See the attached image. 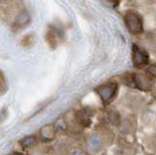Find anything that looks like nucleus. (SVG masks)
Segmentation results:
<instances>
[{
  "label": "nucleus",
  "mask_w": 156,
  "mask_h": 155,
  "mask_svg": "<svg viewBox=\"0 0 156 155\" xmlns=\"http://www.w3.org/2000/svg\"><path fill=\"white\" fill-rule=\"evenodd\" d=\"M35 143H36V138L35 136L32 135L26 136V137L20 140V144H21V146L23 149H30L35 145Z\"/></svg>",
  "instance_id": "12"
},
{
  "label": "nucleus",
  "mask_w": 156,
  "mask_h": 155,
  "mask_svg": "<svg viewBox=\"0 0 156 155\" xmlns=\"http://www.w3.org/2000/svg\"><path fill=\"white\" fill-rule=\"evenodd\" d=\"M56 130L54 128V125H46L40 130V139L43 140L44 143H48V142H52V140L55 139L56 137Z\"/></svg>",
  "instance_id": "11"
},
{
  "label": "nucleus",
  "mask_w": 156,
  "mask_h": 155,
  "mask_svg": "<svg viewBox=\"0 0 156 155\" xmlns=\"http://www.w3.org/2000/svg\"><path fill=\"white\" fill-rule=\"evenodd\" d=\"M30 21H31V17L29 15V13L26 9H23V10L20 12L16 16V18H15L14 25L19 28H23L24 26H28Z\"/></svg>",
  "instance_id": "10"
},
{
  "label": "nucleus",
  "mask_w": 156,
  "mask_h": 155,
  "mask_svg": "<svg viewBox=\"0 0 156 155\" xmlns=\"http://www.w3.org/2000/svg\"><path fill=\"white\" fill-rule=\"evenodd\" d=\"M36 41V36L35 34H33V33H29V34L24 36L22 41H21V44L23 47L24 48H29L34 45V43Z\"/></svg>",
  "instance_id": "13"
},
{
  "label": "nucleus",
  "mask_w": 156,
  "mask_h": 155,
  "mask_svg": "<svg viewBox=\"0 0 156 155\" xmlns=\"http://www.w3.org/2000/svg\"><path fill=\"white\" fill-rule=\"evenodd\" d=\"M132 64L136 69H146L150 65V56L147 50L134 43L132 46Z\"/></svg>",
  "instance_id": "3"
},
{
  "label": "nucleus",
  "mask_w": 156,
  "mask_h": 155,
  "mask_svg": "<svg viewBox=\"0 0 156 155\" xmlns=\"http://www.w3.org/2000/svg\"><path fill=\"white\" fill-rule=\"evenodd\" d=\"M108 1H111V2H113V3H116V2L120 1V0H108Z\"/></svg>",
  "instance_id": "19"
},
{
  "label": "nucleus",
  "mask_w": 156,
  "mask_h": 155,
  "mask_svg": "<svg viewBox=\"0 0 156 155\" xmlns=\"http://www.w3.org/2000/svg\"><path fill=\"white\" fill-rule=\"evenodd\" d=\"M106 120L109 123L111 127L118 129L119 126L123 119V115L116 107H113L112 105L106 107Z\"/></svg>",
  "instance_id": "7"
},
{
  "label": "nucleus",
  "mask_w": 156,
  "mask_h": 155,
  "mask_svg": "<svg viewBox=\"0 0 156 155\" xmlns=\"http://www.w3.org/2000/svg\"><path fill=\"white\" fill-rule=\"evenodd\" d=\"M119 83L120 85L122 84L130 89L144 92V93H150L154 91L156 82L145 72L136 71L123 74L121 76Z\"/></svg>",
  "instance_id": "1"
},
{
  "label": "nucleus",
  "mask_w": 156,
  "mask_h": 155,
  "mask_svg": "<svg viewBox=\"0 0 156 155\" xmlns=\"http://www.w3.org/2000/svg\"><path fill=\"white\" fill-rule=\"evenodd\" d=\"M2 1H7V0H2Z\"/></svg>",
  "instance_id": "20"
},
{
  "label": "nucleus",
  "mask_w": 156,
  "mask_h": 155,
  "mask_svg": "<svg viewBox=\"0 0 156 155\" xmlns=\"http://www.w3.org/2000/svg\"><path fill=\"white\" fill-rule=\"evenodd\" d=\"M135 127L136 125L134 118L130 117V116H125L122 119V122L117 130L119 131L121 135H131L135 131Z\"/></svg>",
  "instance_id": "9"
},
{
  "label": "nucleus",
  "mask_w": 156,
  "mask_h": 155,
  "mask_svg": "<svg viewBox=\"0 0 156 155\" xmlns=\"http://www.w3.org/2000/svg\"><path fill=\"white\" fill-rule=\"evenodd\" d=\"M124 23L128 31L133 35H140L144 32V22L141 17L134 11H127L124 14Z\"/></svg>",
  "instance_id": "4"
},
{
  "label": "nucleus",
  "mask_w": 156,
  "mask_h": 155,
  "mask_svg": "<svg viewBox=\"0 0 156 155\" xmlns=\"http://www.w3.org/2000/svg\"><path fill=\"white\" fill-rule=\"evenodd\" d=\"M95 116V111L90 107H83L81 109H78L75 114L74 118L76 120V123L82 126L84 128H89L93 123V118Z\"/></svg>",
  "instance_id": "6"
},
{
  "label": "nucleus",
  "mask_w": 156,
  "mask_h": 155,
  "mask_svg": "<svg viewBox=\"0 0 156 155\" xmlns=\"http://www.w3.org/2000/svg\"><path fill=\"white\" fill-rule=\"evenodd\" d=\"M105 139L101 133H93L86 139V150L90 154H97L105 147Z\"/></svg>",
  "instance_id": "5"
},
{
  "label": "nucleus",
  "mask_w": 156,
  "mask_h": 155,
  "mask_svg": "<svg viewBox=\"0 0 156 155\" xmlns=\"http://www.w3.org/2000/svg\"><path fill=\"white\" fill-rule=\"evenodd\" d=\"M66 155H91V154L86 149H83L81 147H73L68 150Z\"/></svg>",
  "instance_id": "15"
},
{
  "label": "nucleus",
  "mask_w": 156,
  "mask_h": 155,
  "mask_svg": "<svg viewBox=\"0 0 156 155\" xmlns=\"http://www.w3.org/2000/svg\"><path fill=\"white\" fill-rule=\"evenodd\" d=\"M62 30H58V28L54 27V26H50L48 28V30L46 32V40L48 45L50 46L52 49H55V48L58 47V42H60L62 39Z\"/></svg>",
  "instance_id": "8"
},
{
  "label": "nucleus",
  "mask_w": 156,
  "mask_h": 155,
  "mask_svg": "<svg viewBox=\"0 0 156 155\" xmlns=\"http://www.w3.org/2000/svg\"><path fill=\"white\" fill-rule=\"evenodd\" d=\"M155 127H156V121H155Z\"/></svg>",
  "instance_id": "21"
},
{
  "label": "nucleus",
  "mask_w": 156,
  "mask_h": 155,
  "mask_svg": "<svg viewBox=\"0 0 156 155\" xmlns=\"http://www.w3.org/2000/svg\"><path fill=\"white\" fill-rule=\"evenodd\" d=\"M53 125H54V128H55L57 133H63V132H66V131L67 130V128H68L66 121L63 118L58 119Z\"/></svg>",
  "instance_id": "14"
},
{
  "label": "nucleus",
  "mask_w": 156,
  "mask_h": 155,
  "mask_svg": "<svg viewBox=\"0 0 156 155\" xmlns=\"http://www.w3.org/2000/svg\"><path fill=\"white\" fill-rule=\"evenodd\" d=\"M3 84H2V82L1 81H0V93H1V92H2V88H3Z\"/></svg>",
  "instance_id": "18"
},
{
  "label": "nucleus",
  "mask_w": 156,
  "mask_h": 155,
  "mask_svg": "<svg viewBox=\"0 0 156 155\" xmlns=\"http://www.w3.org/2000/svg\"><path fill=\"white\" fill-rule=\"evenodd\" d=\"M11 155H24V154H23V153H21V152H14V153H12Z\"/></svg>",
  "instance_id": "17"
},
{
  "label": "nucleus",
  "mask_w": 156,
  "mask_h": 155,
  "mask_svg": "<svg viewBox=\"0 0 156 155\" xmlns=\"http://www.w3.org/2000/svg\"><path fill=\"white\" fill-rule=\"evenodd\" d=\"M145 73L148 76H150L155 82H156V62L154 64H150L145 69Z\"/></svg>",
  "instance_id": "16"
},
{
  "label": "nucleus",
  "mask_w": 156,
  "mask_h": 155,
  "mask_svg": "<svg viewBox=\"0 0 156 155\" xmlns=\"http://www.w3.org/2000/svg\"><path fill=\"white\" fill-rule=\"evenodd\" d=\"M120 90V83L118 80H109L95 88V93L100 98L105 107L112 105L117 99Z\"/></svg>",
  "instance_id": "2"
}]
</instances>
